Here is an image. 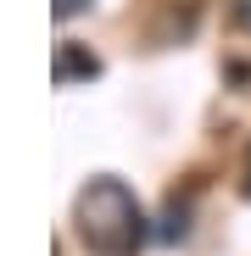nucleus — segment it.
<instances>
[{
	"label": "nucleus",
	"mask_w": 251,
	"mask_h": 256,
	"mask_svg": "<svg viewBox=\"0 0 251 256\" xmlns=\"http://www.w3.org/2000/svg\"><path fill=\"white\" fill-rule=\"evenodd\" d=\"M95 72H101V62H95L90 50H84V45H73V39H67V45H56V84L95 78Z\"/></svg>",
	"instance_id": "f03ea898"
},
{
	"label": "nucleus",
	"mask_w": 251,
	"mask_h": 256,
	"mask_svg": "<svg viewBox=\"0 0 251 256\" xmlns=\"http://www.w3.org/2000/svg\"><path fill=\"white\" fill-rule=\"evenodd\" d=\"M90 0H51V12H56V22H67V17H78Z\"/></svg>",
	"instance_id": "7ed1b4c3"
},
{
	"label": "nucleus",
	"mask_w": 251,
	"mask_h": 256,
	"mask_svg": "<svg viewBox=\"0 0 251 256\" xmlns=\"http://www.w3.org/2000/svg\"><path fill=\"white\" fill-rule=\"evenodd\" d=\"M73 223L90 256H140V245L151 240L145 212L123 178H90L73 200Z\"/></svg>",
	"instance_id": "f257e3e1"
},
{
	"label": "nucleus",
	"mask_w": 251,
	"mask_h": 256,
	"mask_svg": "<svg viewBox=\"0 0 251 256\" xmlns=\"http://www.w3.org/2000/svg\"><path fill=\"white\" fill-rule=\"evenodd\" d=\"M240 195L251 200V150H245V173H240Z\"/></svg>",
	"instance_id": "20e7f679"
}]
</instances>
